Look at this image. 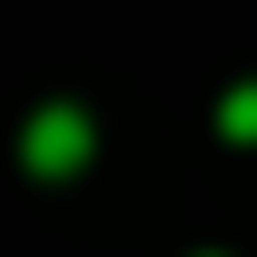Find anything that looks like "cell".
<instances>
[{
  "label": "cell",
  "instance_id": "1",
  "mask_svg": "<svg viewBox=\"0 0 257 257\" xmlns=\"http://www.w3.org/2000/svg\"><path fill=\"white\" fill-rule=\"evenodd\" d=\"M80 145H88L80 112H40V128H32V161H40V169H64V161H80Z\"/></svg>",
  "mask_w": 257,
  "mask_h": 257
}]
</instances>
